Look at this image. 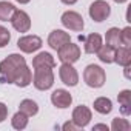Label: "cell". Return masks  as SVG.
I'll return each instance as SVG.
<instances>
[{
  "mask_svg": "<svg viewBox=\"0 0 131 131\" xmlns=\"http://www.w3.org/2000/svg\"><path fill=\"white\" fill-rule=\"evenodd\" d=\"M32 82V73L28 68L26 60L20 54H9L0 62V83H16L26 88Z\"/></svg>",
  "mask_w": 131,
  "mask_h": 131,
  "instance_id": "obj_1",
  "label": "cell"
},
{
  "mask_svg": "<svg viewBox=\"0 0 131 131\" xmlns=\"http://www.w3.org/2000/svg\"><path fill=\"white\" fill-rule=\"evenodd\" d=\"M83 80L90 88H102L106 82L105 70L99 65L91 63L83 70Z\"/></svg>",
  "mask_w": 131,
  "mask_h": 131,
  "instance_id": "obj_2",
  "label": "cell"
},
{
  "mask_svg": "<svg viewBox=\"0 0 131 131\" xmlns=\"http://www.w3.org/2000/svg\"><path fill=\"white\" fill-rule=\"evenodd\" d=\"M32 85L39 91H48L54 85V73L51 68H36L32 76Z\"/></svg>",
  "mask_w": 131,
  "mask_h": 131,
  "instance_id": "obj_3",
  "label": "cell"
},
{
  "mask_svg": "<svg viewBox=\"0 0 131 131\" xmlns=\"http://www.w3.org/2000/svg\"><path fill=\"white\" fill-rule=\"evenodd\" d=\"M57 57L62 63H76L80 59V48L68 42L57 49Z\"/></svg>",
  "mask_w": 131,
  "mask_h": 131,
  "instance_id": "obj_4",
  "label": "cell"
},
{
  "mask_svg": "<svg viewBox=\"0 0 131 131\" xmlns=\"http://www.w3.org/2000/svg\"><path fill=\"white\" fill-rule=\"evenodd\" d=\"M88 13H90V17L94 22L100 23V22L106 20L111 16V6L105 2V0H94V2L90 5Z\"/></svg>",
  "mask_w": 131,
  "mask_h": 131,
  "instance_id": "obj_5",
  "label": "cell"
},
{
  "mask_svg": "<svg viewBox=\"0 0 131 131\" xmlns=\"http://www.w3.org/2000/svg\"><path fill=\"white\" fill-rule=\"evenodd\" d=\"M60 22L62 25L70 29V31H76V32H80L83 28H85V22H83V17L76 13V11H65L60 17Z\"/></svg>",
  "mask_w": 131,
  "mask_h": 131,
  "instance_id": "obj_6",
  "label": "cell"
},
{
  "mask_svg": "<svg viewBox=\"0 0 131 131\" xmlns=\"http://www.w3.org/2000/svg\"><path fill=\"white\" fill-rule=\"evenodd\" d=\"M43 42L39 36H34V34H29V36H23L17 40V48L22 51V52H26V54H31V52H36L42 48Z\"/></svg>",
  "mask_w": 131,
  "mask_h": 131,
  "instance_id": "obj_7",
  "label": "cell"
},
{
  "mask_svg": "<svg viewBox=\"0 0 131 131\" xmlns=\"http://www.w3.org/2000/svg\"><path fill=\"white\" fill-rule=\"evenodd\" d=\"M59 77L67 86H76L79 83V73L73 63H62L59 68Z\"/></svg>",
  "mask_w": 131,
  "mask_h": 131,
  "instance_id": "obj_8",
  "label": "cell"
},
{
  "mask_svg": "<svg viewBox=\"0 0 131 131\" xmlns=\"http://www.w3.org/2000/svg\"><path fill=\"white\" fill-rule=\"evenodd\" d=\"M91 117H93V113L88 106L85 105H79L73 110V114H71V120L74 122V125L77 128H85L90 122H91Z\"/></svg>",
  "mask_w": 131,
  "mask_h": 131,
  "instance_id": "obj_9",
  "label": "cell"
},
{
  "mask_svg": "<svg viewBox=\"0 0 131 131\" xmlns=\"http://www.w3.org/2000/svg\"><path fill=\"white\" fill-rule=\"evenodd\" d=\"M11 25L17 32H28L31 29V19L25 11L16 9L11 17Z\"/></svg>",
  "mask_w": 131,
  "mask_h": 131,
  "instance_id": "obj_10",
  "label": "cell"
},
{
  "mask_svg": "<svg viewBox=\"0 0 131 131\" xmlns=\"http://www.w3.org/2000/svg\"><path fill=\"white\" fill-rule=\"evenodd\" d=\"M51 103H52L56 108L65 110V108H68V106L73 103V96H71L70 91H67V90L57 88V90H54L52 94H51Z\"/></svg>",
  "mask_w": 131,
  "mask_h": 131,
  "instance_id": "obj_11",
  "label": "cell"
},
{
  "mask_svg": "<svg viewBox=\"0 0 131 131\" xmlns=\"http://www.w3.org/2000/svg\"><path fill=\"white\" fill-rule=\"evenodd\" d=\"M68 42H71L70 34L65 32V31H62V29H54V31H51L49 36H48V45H49L51 49H56V51H57L62 45L68 43Z\"/></svg>",
  "mask_w": 131,
  "mask_h": 131,
  "instance_id": "obj_12",
  "label": "cell"
},
{
  "mask_svg": "<svg viewBox=\"0 0 131 131\" xmlns=\"http://www.w3.org/2000/svg\"><path fill=\"white\" fill-rule=\"evenodd\" d=\"M79 39L83 40V48H85L86 54H96L99 51V48L102 46V36L97 32H91L86 37L79 36Z\"/></svg>",
  "mask_w": 131,
  "mask_h": 131,
  "instance_id": "obj_13",
  "label": "cell"
},
{
  "mask_svg": "<svg viewBox=\"0 0 131 131\" xmlns=\"http://www.w3.org/2000/svg\"><path fill=\"white\" fill-rule=\"evenodd\" d=\"M56 67V60H54V57L49 54V52H46V51H42V52H39L34 59H32V68L36 70V68H54Z\"/></svg>",
  "mask_w": 131,
  "mask_h": 131,
  "instance_id": "obj_14",
  "label": "cell"
},
{
  "mask_svg": "<svg viewBox=\"0 0 131 131\" xmlns=\"http://www.w3.org/2000/svg\"><path fill=\"white\" fill-rule=\"evenodd\" d=\"M97 54V57H99V60L102 62V63H106V65H110V63H114V57H116V48L114 46H111V45H108V43H102V46L99 48V51L96 52Z\"/></svg>",
  "mask_w": 131,
  "mask_h": 131,
  "instance_id": "obj_15",
  "label": "cell"
},
{
  "mask_svg": "<svg viewBox=\"0 0 131 131\" xmlns=\"http://www.w3.org/2000/svg\"><path fill=\"white\" fill-rule=\"evenodd\" d=\"M117 102L120 105V113L123 116H129L131 114V91L122 90L117 96Z\"/></svg>",
  "mask_w": 131,
  "mask_h": 131,
  "instance_id": "obj_16",
  "label": "cell"
},
{
  "mask_svg": "<svg viewBox=\"0 0 131 131\" xmlns=\"http://www.w3.org/2000/svg\"><path fill=\"white\" fill-rule=\"evenodd\" d=\"M114 62L117 65H120V67H128V65H131V49H129V46H117Z\"/></svg>",
  "mask_w": 131,
  "mask_h": 131,
  "instance_id": "obj_17",
  "label": "cell"
},
{
  "mask_svg": "<svg viewBox=\"0 0 131 131\" xmlns=\"http://www.w3.org/2000/svg\"><path fill=\"white\" fill-rule=\"evenodd\" d=\"M93 106H94V111H97L99 114H110L113 111V102L108 97H97Z\"/></svg>",
  "mask_w": 131,
  "mask_h": 131,
  "instance_id": "obj_18",
  "label": "cell"
},
{
  "mask_svg": "<svg viewBox=\"0 0 131 131\" xmlns=\"http://www.w3.org/2000/svg\"><path fill=\"white\" fill-rule=\"evenodd\" d=\"M19 111H22L28 117H31V116H36L39 113V105L32 99H23L20 102V105H19Z\"/></svg>",
  "mask_w": 131,
  "mask_h": 131,
  "instance_id": "obj_19",
  "label": "cell"
},
{
  "mask_svg": "<svg viewBox=\"0 0 131 131\" xmlns=\"http://www.w3.org/2000/svg\"><path fill=\"white\" fill-rule=\"evenodd\" d=\"M28 122H29L28 116H26L25 113H22V111H17V113L13 116V119H11V126H13L14 129L22 131V129H25V128L28 126Z\"/></svg>",
  "mask_w": 131,
  "mask_h": 131,
  "instance_id": "obj_20",
  "label": "cell"
},
{
  "mask_svg": "<svg viewBox=\"0 0 131 131\" xmlns=\"http://www.w3.org/2000/svg\"><path fill=\"white\" fill-rule=\"evenodd\" d=\"M105 40H106L108 45H111V46H114V48L120 46V29L116 28V26L110 28V29L106 31V34H105Z\"/></svg>",
  "mask_w": 131,
  "mask_h": 131,
  "instance_id": "obj_21",
  "label": "cell"
},
{
  "mask_svg": "<svg viewBox=\"0 0 131 131\" xmlns=\"http://www.w3.org/2000/svg\"><path fill=\"white\" fill-rule=\"evenodd\" d=\"M14 11H16V6L13 3H9V2H0V20H2V22L11 20Z\"/></svg>",
  "mask_w": 131,
  "mask_h": 131,
  "instance_id": "obj_22",
  "label": "cell"
},
{
  "mask_svg": "<svg viewBox=\"0 0 131 131\" xmlns=\"http://www.w3.org/2000/svg\"><path fill=\"white\" fill-rule=\"evenodd\" d=\"M129 128H131V123H129L126 119L114 117L113 122H111V129H113V131H128Z\"/></svg>",
  "mask_w": 131,
  "mask_h": 131,
  "instance_id": "obj_23",
  "label": "cell"
},
{
  "mask_svg": "<svg viewBox=\"0 0 131 131\" xmlns=\"http://www.w3.org/2000/svg\"><path fill=\"white\" fill-rule=\"evenodd\" d=\"M9 42H11V32L8 31V28L0 25V48H5Z\"/></svg>",
  "mask_w": 131,
  "mask_h": 131,
  "instance_id": "obj_24",
  "label": "cell"
},
{
  "mask_svg": "<svg viewBox=\"0 0 131 131\" xmlns=\"http://www.w3.org/2000/svg\"><path fill=\"white\" fill-rule=\"evenodd\" d=\"M120 45H123V46L131 45V28L129 26L120 29Z\"/></svg>",
  "mask_w": 131,
  "mask_h": 131,
  "instance_id": "obj_25",
  "label": "cell"
},
{
  "mask_svg": "<svg viewBox=\"0 0 131 131\" xmlns=\"http://www.w3.org/2000/svg\"><path fill=\"white\" fill-rule=\"evenodd\" d=\"M8 116V106L3 103V102H0V123H2Z\"/></svg>",
  "mask_w": 131,
  "mask_h": 131,
  "instance_id": "obj_26",
  "label": "cell"
},
{
  "mask_svg": "<svg viewBox=\"0 0 131 131\" xmlns=\"http://www.w3.org/2000/svg\"><path fill=\"white\" fill-rule=\"evenodd\" d=\"M62 129H65V131H76V129H79L76 125H74V122L71 120V122H67V123H63L62 125Z\"/></svg>",
  "mask_w": 131,
  "mask_h": 131,
  "instance_id": "obj_27",
  "label": "cell"
},
{
  "mask_svg": "<svg viewBox=\"0 0 131 131\" xmlns=\"http://www.w3.org/2000/svg\"><path fill=\"white\" fill-rule=\"evenodd\" d=\"M96 129H105V131H108L110 128H108L106 125H103V123H97V125L93 126V131H96Z\"/></svg>",
  "mask_w": 131,
  "mask_h": 131,
  "instance_id": "obj_28",
  "label": "cell"
},
{
  "mask_svg": "<svg viewBox=\"0 0 131 131\" xmlns=\"http://www.w3.org/2000/svg\"><path fill=\"white\" fill-rule=\"evenodd\" d=\"M60 2H62L63 5H68V6H71V5L77 3V0H60Z\"/></svg>",
  "mask_w": 131,
  "mask_h": 131,
  "instance_id": "obj_29",
  "label": "cell"
},
{
  "mask_svg": "<svg viewBox=\"0 0 131 131\" xmlns=\"http://www.w3.org/2000/svg\"><path fill=\"white\" fill-rule=\"evenodd\" d=\"M123 68H125V77L129 79V65H128V67H123Z\"/></svg>",
  "mask_w": 131,
  "mask_h": 131,
  "instance_id": "obj_30",
  "label": "cell"
},
{
  "mask_svg": "<svg viewBox=\"0 0 131 131\" xmlns=\"http://www.w3.org/2000/svg\"><path fill=\"white\" fill-rule=\"evenodd\" d=\"M17 3H20V5H26V3H29L31 0H16Z\"/></svg>",
  "mask_w": 131,
  "mask_h": 131,
  "instance_id": "obj_31",
  "label": "cell"
},
{
  "mask_svg": "<svg viewBox=\"0 0 131 131\" xmlns=\"http://www.w3.org/2000/svg\"><path fill=\"white\" fill-rule=\"evenodd\" d=\"M113 2H116V3H125V2H128V0H113Z\"/></svg>",
  "mask_w": 131,
  "mask_h": 131,
  "instance_id": "obj_32",
  "label": "cell"
}]
</instances>
